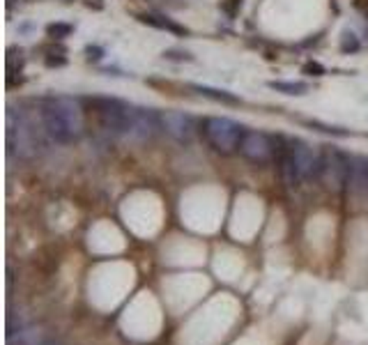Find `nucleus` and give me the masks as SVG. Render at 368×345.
<instances>
[{
    "label": "nucleus",
    "instance_id": "1",
    "mask_svg": "<svg viewBox=\"0 0 368 345\" xmlns=\"http://www.w3.org/2000/svg\"><path fill=\"white\" fill-rule=\"evenodd\" d=\"M44 127L49 136L58 143H71L78 139L83 129V113L76 99L71 97H53L49 99L44 111Z\"/></svg>",
    "mask_w": 368,
    "mask_h": 345
},
{
    "label": "nucleus",
    "instance_id": "2",
    "mask_svg": "<svg viewBox=\"0 0 368 345\" xmlns=\"http://www.w3.org/2000/svg\"><path fill=\"white\" fill-rule=\"evenodd\" d=\"M205 139L207 143L221 154H230L235 150H240L242 136H244V127H240L237 122L228 120V118H207L203 125Z\"/></svg>",
    "mask_w": 368,
    "mask_h": 345
},
{
    "label": "nucleus",
    "instance_id": "3",
    "mask_svg": "<svg viewBox=\"0 0 368 345\" xmlns=\"http://www.w3.org/2000/svg\"><path fill=\"white\" fill-rule=\"evenodd\" d=\"M7 145L24 159H30L35 154V139L30 127L24 120V115L14 109L7 111Z\"/></svg>",
    "mask_w": 368,
    "mask_h": 345
},
{
    "label": "nucleus",
    "instance_id": "4",
    "mask_svg": "<svg viewBox=\"0 0 368 345\" xmlns=\"http://www.w3.org/2000/svg\"><path fill=\"white\" fill-rule=\"evenodd\" d=\"M350 175V159H345L336 150H324L322 152V168H320V179L331 189H341L343 184H348Z\"/></svg>",
    "mask_w": 368,
    "mask_h": 345
},
{
    "label": "nucleus",
    "instance_id": "5",
    "mask_svg": "<svg viewBox=\"0 0 368 345\" xmlns=\"http://www.w3.org/2000/svg\"><path fill=\"white\" fill-rule=\"evenodd\" d=\"M99 118H102L104 129L113 134H127V125H129V115H132V106L125 102H118V99H102L97 106Z\"/></svg>",
    "mask_w": 368,
    "mask_h": 345
},
{
    "label": "nucleus",
    "instance_id": "6",
    "mask_svg": "<svg viewBox=\"0 0 368 345\" xmlns=\"http://www.w3.org/2000/svg\"><path fill=\"white\" fill-rule=\"evenodd\" d=\"M240 152L256 163H265L274 157V141L263 132H244Z\"/></svg>",
    "mask_w": 368,
    "mask_h": 345
},
{
    "label": "nucleus",
    "instance_id": "7",
    "mask_svg": "<svg viewBox=\"0 0 368 345\" xmlns=\"http://www.w3.org/2000/svg\"><path fill=\"white\" fill-rule=\"evenodd\" d=\"M161 127V122H159V115L150 109H136L132 106V115H129V125H127V139H134V141H146L150 139L157 129Z\"/></svg>",
    "mask_w": 368,
    "mask_h": 345
},
{
    "label": "nucleus",
    "instance_id": "8",
    "mask_svg": "<svg viewBox=\"0 0 368 345\" xmlns=\"http://www.w3.org/2000/svg\"><path fill=\"white\" fill-rule=\"evenodd\" d=\"M159 122H161V129L170 139H175L177 143H189L193 139V120L191 115L179 113V111H164L159 113Z\"/></svg>",
    "mask_w": 368,
    "mask_h": 345
},
{
    "label": "nucleus",
    "instance_id": "9",
    "mask_svg": "<svg viewBox=\"0 0 368 345\" xmlns=\"http://www.w3.org/2000/svg\"><path fill=\"white\" fill-rule=\"evenodd\" d=\"M290 157H292L295 166H297V170H299L301 179L320 177L322 154L315 152L311 145H306V143H295L292 150H290Z\"/></svg>",
    "mask_w": 368,
    "mask_h": 345
},
{
    "label": "nucleus",
    "instance_id": "10",
    "mask_svg": "<svg viewBox=\"0 0 368 345\" xmlns=\"http://www.w3.org/2000/svg\"><path fill=\"white\" fill-rule=\"evenodd\" d=\"M348 184L359 193L368 191V159H352L350 161Z\"/></svg>",
    "mask_w": 368,
    "mask_h": 345
},
{
    "label": "nucleus",
    "instance_id": "11",
    "mask_svg": "<svg viewBox=\"0 0 368 345\" xmlns=\"http://www.w3.org/2000/svg\"><path fill=\"white\" fill-rule=\"evenodd\" d=\"M7 345H42V329L21 327L19 332L7 334Z\"/></svg>",
    "mask_w": 368,
    "mask_h": 345
},
{
    "label": "nucleus",
    "instance_id": "12",
    "mask_svg": "<svg viewBox=\"0 0 368 345\" xmlns=\"http://www.w3.org/2000/svg\"><path fill=\"white\" fill-rule=\"evenodd\" d=\"M139 19L143 21V24L159 28V30H170V33H177V35L184 33V28H179L177 24H173V21H168L166 17H159V14H141Z\"/></svg>",
    "mask_w": 368,
    "mask_h": 345
},
{
    "label": "nucleus",
    "instance_id": "13",
    "mask_svg": "<svg viewBox=\"0 0 368 345\" xmlns=\"http://www.w3.org/2000/svg\"><path fill=\"white\" fill-rule=\"evenodd\" d=\"M281 175H283V182L288 186H297L301 182L299 170H297V166H295V161H292L290 154H286L283 159H281Z\"/></svg>",
    "mask_w": 368,
    "mask_h": 345
},
{
    "label": "nucleus",
    "instance_id": "14",
    "mask_svg": "<svg viewBox=\"0 0 368 345\" xmlns=\"http://www.w3.org/2000/svg\"><path fill=\"white\" fill-rule=\"evenodd\" d=\"M270 88L277 92H283V95H304V92L308 90V85L295 83V81H272Z\"/></svg>",
    "mask_w": 368,
    "mask_h": 345
},
{
    "label": "nucleus",
    "instance_id": "15",
    "mask_svg": "<svg viewBox=\"0 0 368 345\" xmlns=\"http://www.w3.org/2000/svg\"><path fill=\"white\" fill-rule=\"evenodd\" d=\"M196 92H200L203 97H210L214 102H223V104H240V99L228 95L223 90H214V88H203V85H196Z\"/></svg>",
    "mask_w": 368,
    "mask_h": 345
},
{
    "label": "nucleus",
    "instance_id": "16",
    "mask_svg": "<svg viewBox=\"0 0 368 345\" xmlns=\"http://www.w3.org/2000/svg\"><path fill=\"white\" fill-rule=\"evenodd\" d=\"M46 33H49V37L62 39V37H67V35H71V26L69 24H49Z\"/></svg>",
    "mask_w": 368,
    "mask_h": 345
},
{
    "label": "nucleus",
    "instance_id": "17",
    "mask_svg": "<svg viewBox=\"0 0 368 345\" xmlns=\"http://www.w3.org/2000/svg\"><path fill=\"white\" fill-rule=\"evenodd\" d=\"M306 125H308V127H315V129H320V132H324V134H334V136H348V132H343V129H338V127H329V125H322V122H317V120H308Z\"/></svg>",
    "mask_w": 368,
    "mask_h": 345
},
{
    "label": "nucleus",
    "instance_id": "18",
    "mask_svg": "<svg viewBox=\"0 0 368 345\" xmlns=\"http://www.w3.org/2000/svg\"><path fill=\"white\" fill-rule=\"evenodd\" d=\"M341 48H343V51H357V48H359V39L352 33H343Z\"/></svg>",
    "mask_w": 368,
    "mask_h": 345
},
{
    "label": "nucleus",
    "instance_id": "19",
    "mask_svg": "<svg viewBox=\"0 0 368 345\" xmlns=\"http://www.w3.org/2000/svg\"><path fill=\"white\" fill-rule=\"evenodd\" d=\"M240 5H242V0H221V7L230 14V17H235L237 10H240Z\"/></svg>",
    "mask_w": 368,
    "mask_h": 345
},
{
    "label": "nucleus",
    "instance_id": "20",
    "mask_svg": "<svg viewBox=\"0 0 368 345\" xmlns=\"http://www.w3.org/2000/svg\"><path fill=\"white\" fill-rule=\"evenodd\" d=\"M304 71H306V74H313V76H322L324 74V69L317 62H308L304 67Z\"/></svg>",
    "mask_w": 368,
    "mask_h": 345
},
{
    "label": "nucleus",
    "instance_id": "21",
    "mask_svg": "<svg viewBox=\"0 0 368 345\" xmlns=\"http://www.w3.org/2000/svg\"><path fill=\"white\" fill-rule=\"evenodd\" d=\"M166 57H170V60H191L189 53H182V51H166Z\"/></svg>",
    "mask_w": 368,
    "mask_h": 345
},
{
    "label": "nucleus",
    "instance_id": "22",
    "mask_svg": "<svg viewBox=\"0 0 368 345\" xmlns=\"http://www.w3.org/2000/svg\"><path fill=\"white\" fill-rule=\"evenodd\" d=\"M88 53H90V60H92V57H95V60H97V57H99V53H102V51H99V48H88Z\"/></svg>",
    "mask_w": 368,
    "mask_h": 345
},
{
    "label": "nucleus",
    "instance_id": "23",
    "mask_svg": "<svg viewBox=\"0 0 368 345\" xmlns=\"http://www.w3.org/2000/svg\"><path fill=\"white\" fill-rule=\"evenodd\" d=\"M42 345H58V343H42Z\"/></svg>",
    "mask_w": 368,
    "mask_h": 345
},
{
    "label": "nucleus",
    "instance_id": "24",
    "mask_svg": "<svg viewBox=\"0 0 368 345\" xmlns=\"http://www.w3.org/2000/svg\"><path fill=\"white\" fill-rule=\"evenodd\" d=\"M366 14H368V5H366Z\"/></svg>",
    "mask_w": 368,
    "mask_h": 345
}]
</instances>
